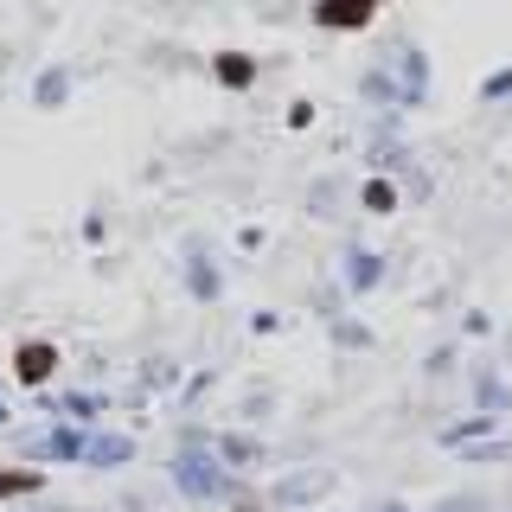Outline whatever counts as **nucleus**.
<instances>
[{"instance_id": "nucleus-6", "label": "nucleus", "mask_w": 512, "mask_h": 512, "mask_svg": "<svg viewBox=\"0 0 512 512\" xmlns=\"http://www.w3.org/2000/svg\"><path fill=\"white\" fill-rule=\"evenodd\" d=\"M378 282V256L372 250H352V288H372Z\"/></svg>"}, {"instance_id": "nucleus-9", "label": "nucleus", "mask_w": 512, "mask_h": 512, "mask_svg": "<svg viewBox=\"0 0 512 512\" xmlns=\"http://www.w3.org/2000/svg\"><path fill=\"white\" fill-rule=\"evenodd\" d=\"M365 205H372V212H391V205H397V192L384 186V180H372V186H365Z\"/></svg>"}, {"instance_id": "nucleus-5", "label": "nucleus", "mask_w": 512, "mask_h": 512, "mask_svg": "<svg viewBox=\"0 0 512 512\" xmlns=\"http://www.w3.org/2000/svg\"><path fill=\"white\" fill-rule=\"evenodd\" d=\"M397 64H404V96L416 103V96H423V58H416V52H397Z\"/></svg>"}, {"instance_id": "nucleus-2", "label": "nucleus", "mask_w": 512, "mask_h": 512, "mask_svg": "<svg viewBox=\"0 0 512 512\" xmlns=\"http://www.w3.org/2000/svg\"><path fill=\"white\" fill-rule=\"evenodd\" d=\"M320 493H333V474H288V480H276V506H301V500H320Z\"/></svg>"}, {"instance_id": "nucleus-12", "label": "nucleus", "mask_w": 512, "mask_h": 512, "mask_svg": "<svg viewBox=\"0 0 512 512\" xmlns=\"http://www.w3.org/2000/svg\"><path fill=\"white\" fill-rule=\"evenodd\" d=\"M224 455H231V461H256V442H237L231 436V442H224Z\"/></svg>"}, {"instance_id": "nucleus-1", "label": "nucleus", "mask_w": 512, "mask_h": 512, "mask_svg": "<svg viewBox=\"0 0 512 512\" xmlns=\"http://www.w3.org/2000/svg\"><path fill=\"white\" fill-rule=\"evenodd\" d=\"M180 487L192 493V500H212V493H224V474H218V461L212 455H180Z\"/></svg>"}, {"instance_id": "nucleus-4", "label": "nucleus", "mask_w": 512, "mask_h": 512, "mask_svg": "<svg viewBox=\"0 0 512 512\" xmlns=\"http://www.w3.org/2000/svg\"><path fill=\"white\" fill-rule=\"evenodd\" d=\"M52 365H58L52 346H20V378L26 384H45V378H52Z\"/></svg>"}, {"instance_id": "nucleus-10", "label": "nucleus", "mask_w": 512, "mask_h": 512, "mask_svg": "<svg viewBox=\"0 0 512 512\" xmlns=\"http://www.w3.org/2000/svg\"><path fill=\"white\" fill-rule=\"evenodd\" d=\"M218 77L224 84H250V64L244 58H218Z\"/></svg>"}, {"instance_id": "nucleus-7", "label": "nucleus", "mask_w": 512, "mask_h": 512, "mask_svg": "<svg viewBox=\"0 0 512 512\" xmlns=\"http://www.w3.org/2000/svg\"><path fill=\"white\" fill-rule=\"evenodd\" d=\"M90 461H103V468H109V461H128V442H116V436H109V442H90Z\"/></svg>"}, {"instance_id": "nucleus-8", "label": "nucleus", "mask_w": 512, "mask_h": 512, "mask_svg": "<svg viewBox=\"0 0 512 512\" xmlns=\"http://www.w3.org/2000/svg\"><path fill=\"white\" fill-rule=\"evenodd\" d=\"M487 429H493V416H474V423H461V429H448V448H455V442H468V436H487Z\"/></svg>"}, {"instance_id": "nucleus-11", "label": "nucleus", "mask_w": 512, "mask_h": 512, "mask_svg": "<svg viewBox=\"0 0 512 512\" xmlns=\"http://www.w3.org/2000/svg\"><path fill=\"white\" fill-rule=\"evenodd\" d=\"M39 487V474H0V500H7V493H32Z\"/></svg>"}, {"instance_id": "nucleus-3", "label": "nucleus", "mask_w": 512, "mask_h": 512, "mask_svg": "<svg viewBox=\"0 0 512 512\" xmlns=\"http://www.w3.org/2000/svg\"><path fill=\"white\" fill-rule=\"evenodd\" d=\"M320 20L327 26H365L372 20V0H320Z\"/></svg>"}]
</instances>
